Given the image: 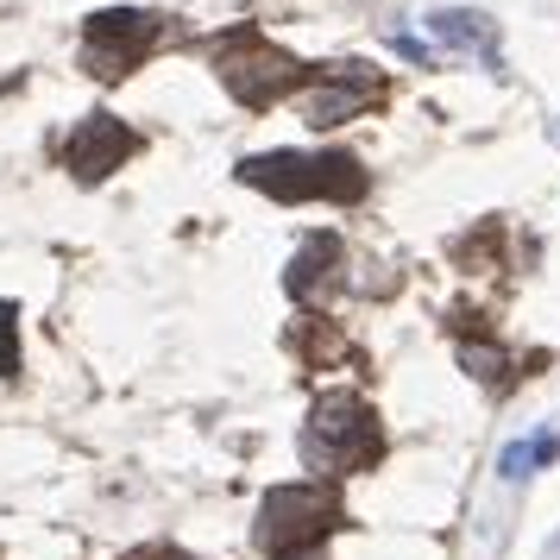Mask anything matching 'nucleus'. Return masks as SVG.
Wrapping results in <instances>:
<instances>
[{
	"mask_svg": "<svg viewBox=\"0 0 560 560\" xmlns=\"http://www.w3.org/2000/svg\"><path fill=\"white\" fill-rule=\"evenodd\" d=\"M340 523H347V510H340V491H334V485H322V479L278 485V491H265V504H258L253 548L265 560H303V555H315Z\"/></svg>",
	"mask_w": 560,
	"mask_h": 560,
	"instance_id": "nucleus-3",
	"label": "nucleus"
},
{
	"mask_svg": "<svg viewBox=\"0 0 560 560\" xmlns=\"http://www.w3.org/2000/svg\"><path fill=\"white\" fill-rule=\"evenodd\" d=\"M384 459V429H378V409L365 404L359 390H322L308 404L303 422V466L322 479H353L365 466Z\"/></svg>",
	"mask_w": 560,
	"mask_h": 560,
	"instance_id": "nucleus-2",
	"label": "nucleus"
},
{
	"mask_svg": "<svg viewBox=\"0 0 560 560\" xmlns=\"http://www.w3.org/2000/svg\"><path fill=\"white\" fill-rule=\"evenodd\" d=\"M429 32L454 57H479L491 77H504V45H498V20L491 13H479V7H434Z\"/></svg>",
	"mask_w": 560,
	"mask_h": 560,
	"instance_id": "nucleus-8",
	"label": "nucleus"
},
{
	"mask_svg": "<svg viewBox=\"0 0 560 560\" xmlns=\"http://www.w3.org/2000/svg\"><path fill=\"white\" fill-rule=\"evenodd\" d=\"M390 51L409 57V63H422V70H434V63H441V51H434V45H422V38H409V32H390Z\"/></svg>",
	"mask_w": 560,
	"mask_h": 560,
	"instance_id": "nucleus-14",
	"label": "nucleus"
},
{
	"mask_svg": "<svg viewBox=\"0 0 560 560\" xmlns=\"http://www.w3.org/2000/svg\"><path fill=\"white\" fill-rule=\"evenodd\" d=\"M340 258H347L340 233H308L303 253L290 258V271H283V290H290L296 303H315V296H328L334 283H340Z\"/></svg>",
	"mask_w": 560,
	"mask_h": 560,
	"instance_id": "nucleus-9",
	"label": "nucleus"
},
{
	"mask_svg": "<svg viewBox=\"0 0 560 560\" xmlns=\"http://www.w3.org/2000/svg\"><path fill=\"white\" fill-rule=\"evenodd\" d=\"M132 152H139V132H132L127 120H114V114H89V120H77L70 139L57 145V164H63L82 189H95V183H107Z\"/></svg>",
	"mask_w": 560,
	"mask_h": 560,
	"instance_id": "nucleus-7",
	"label": "nucleus"
},
{
	"mask_svg": "<svg viewBox=\"0 0 560 560\" xmlns=\"http://www.w3.org/2000/svg\"><path fill=\"white\" fill-rule=\"evenodd\" d=\"M555 459H560V434L541 429V434H529V441H510L504 454H498V472H504V479H523V472L555 466Z\"/></svg>",
	"mask_w": 560,
	"mask_h": 560,
	"instance_id": "nucleus-12",
	"label": "nucleus"
},
{
	"mask_svg": "<svg viewBox=\"0 0 560 560\" xmlns=\"http://www.w3.org/2000/svg\"><path fill=\"white\" fill-rule=\"evenodd\" d=\"M233 177L271 202H340L353 208L372 189V171L353 152H253L233 164Z\"/></svg>",
	"mask_w": 560,
	"mask_h": 560,
	"instance_id": "nucleus-1",
	"label": "nucleus"
},
{
	"mask_svg": "<svg viewBox=\"0 0 560 560\" xmlns=\"http://www.w3.org/2000/svg\"><path fill=\"white\" fill-rule=\"evenodd\" d=\"M384 102H390V82L384 77H372L365 63H334L303 95V127L334 132V127H347V120H359V114H372Z\"/></svg>",
	"mask_w": 560,
	"mask_h": 560,
	"instance_id": "nucleus-6",
	"label": "nucleus"
},
{
	"mask_svg": "<svg viewBox=\"0 0 560 560\" xmlns=\"http://www.w3.org/2000/svg\"><path fill=\"white\" fill-rule=\"evenodd\" d=\"M214 77L240 107H271L283 95H296L308 82H322V70H308L303 57H290L283 45H271L258 26H233L214 45Z\"/></svg>",
	"mask_w": 560,
	"mask_h": 560,
	"instance_id": "nucleus-4",
	"label": "nucleus"
},
{
	"mask_svg": "<svg viewBox=\"0 0 560 560\" xmlns=\"http://www.w3.org/2000/svg\"><path fill=\"white\" fill-rule=\"evenodd\" d=\"M459 365H466V378H479L485 390H491V397H510L516 384L529 378V372H523V365H516V359H510L504 347H498V340H485V334L459 340Z\"/></svg>",
	"mask_w": 560,
	"mask_h": 560,
	"instance_id": "nucleus-11",
	"label": "nucleus"
},
{
	"mask_svg": "<svg viewBox=\"0 0 560 560\" xmlns=\"http://www.w3.org/2000/svg\"><path fill=\"white\" fill-rule=\"evenodd\" d=\"M290 353L303 359V365H340V359H359V347L328 315H296L290 322Z\"/></svg>",
	"mask_w": 560,
	"mask_h": 560,
	"instance_id": "nucleus-10",
	"label": "nucleus"
},
{
	"mask_svg": "<svg viewBox=\"0 0 560 560\" xmlns=\"http://www.w3.org/2000/svg\"><path fill=\"white\" fill-rule=\"evenodd\" d=\"M0 378H20V308L0 303Z\"/></svg>",
	"mask_w": 560,
	"mask_h": 560,
	"instance_id": "nucleus-13",
	"label": "nucleus"
},
{
	"mask_svg": "<svg viewBox=\"0 0 560 560\" xmlns=\"http://www.w3.org/2000/svg\"><path fill=\"white\" fill-rule=\"evenodd\" d=\"M164 32H171L164 13H145V7H102V13H89V20H82L77 63L95 82H127L132 70L164 45Z\"/></svg>",
	"mask_w": 560,
	"mask_h": 560,
	"instance_id": "nucleus-5",
	"label": "nucleus"
},
{
	"mask_svg": "<svg viewBox=\"0 0 560 560\" xmlns=\"http://www.w3.org/2000/svg\"><path fill=\"white\" fill-rule=\"evenodd\" d=\"M132 560H189V555H177V548H145V555H132Z\"/></svg>",
	"mask_w": 560,
	"mask_h": 560,
	"instance_id": "nucleus-15",
	"label": "nucleus"
}]
</instances>
